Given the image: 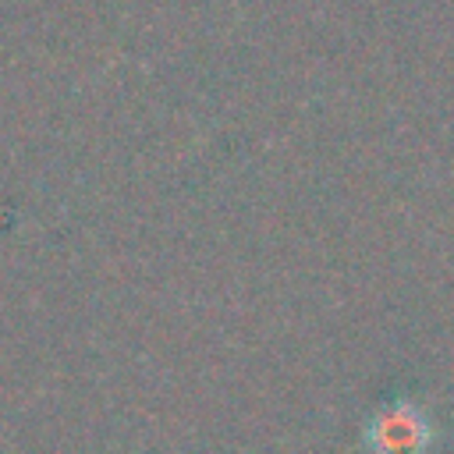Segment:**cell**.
<instances>
[{
    "label": "cell",
    "mask_w": 454,
    "mask_h": 454,
    "mask_svg": "<svg viewBox=\"0 0 454 454\" xmlns=\"http://www.w3.org/2000/svg\"><path fill=\"white\" fill-rule=\"evenodd\" d=\"M362 440L372 454H426L433 443V422L419 404L390 401L369 419Z\"/></svg>",
    "instance_id": "1"
}]
</instances>
